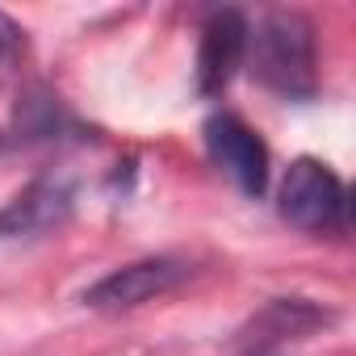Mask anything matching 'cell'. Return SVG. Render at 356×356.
<instances>
[{
	"label": "cell",
	"instance_id": "2",
	"mask_svg": "<svg viewBox=\"0 0 356 356\" xmlns=\"http://www.w3.org/2000/svg\"><path fill=\"white\" fill-rule=\"evenodd\" d=\"M277 214L306 235H339L348 227V189L343 181L318 159L302 155L289 163L281 193H277Z\"/></svg>",
	"mask_w": 356,
	"mask_h": 356
},
{
	"label": "cell",
	"instance_id": "5",
	"mask_svg": "<svg viewBox=\"0 0 356 356\" xmlns=\"http://www.w3.org/2000/svg\"><path fill=\"white\" fill-rule=\"evenodd\" d=\"M76 210V189L67 176L47 172L34 176V181L0 210V239H38L55 227H63Z\"/></svg>",
	"mask_w": 356,
	"mask_h": 356
},
{
	"label": "cell",
	"instance_id": "8",
	"mask_svg": "<svg viewBox=\"0 0 356 356\" xmlns=\"http://www.w3.org/2000/svg\"><path fill=\"white\" fill-rule=\"evenodd\" d=\"M22 47V26L13 22V17H5V13H0V63H5L13 51Z\"/></svg>",
	"mask_w": 356,
	"mask_h": 356
},
{
	"label": "cell",
	"instance_id": "9",
	"mask_svg": "<svg viewBox=\"0 0 356 356\" xmlns=\"http://www.w3.org/2000/svg\"><path fill=\"white\" fill-rule=\"evenodd\" d=\"M260 356H281V352H260Z\"/></svg>",
	"mask_w": 356,
	"mask_h": 356
},
{
	"label": "cell",
	"instance_id": "1",
	"mask_svg": "<svg viewBox=\"0 0 356 356\" xmlns=\"http://www.w3.org/2000/svg\"><path fill=\"white\" fill-rule=\"evenodd\" d=\"M248 55H252V76L289 97L302 101L314 92V26L293 13V9H277L268 13L256 34H248Z\"/></svg>",
	"mask_w": 356,
	"mask_h": 356
},
{
	"label": "cell",
	"instance_id": "4",
	"mask_svg": "<svg viewBox=\"0 0 356 356\" xmlns=\"http://www.w3.org/2000/svg\"><path fill=\"white\" fill-rule=\"evenodd\" d=\"M202 134H206L210 159L248 197H260L268 189V147L260 143V134L248 122H239L235 113H214V118H206Z\"/></svg>",
	"mask_w": 356,
	"mask_h": 356
},
{
	"label": "cell",
	"instance_id": "3",
	"mask_svg": "<svg viewBox=\"0 0 356 356\" xmlns=\"http://www.w3.org/2000/svg\"><path fill=\"white\" fill-rule=\"evenodd\" d=\"M185 277H189V264L172 260V256H151V260H134V264L113 268L109 277L88 285L80 302L88 310H101V314H122V310H134L143 302L172 293Z\"/></svg>",
	"mask_w": 356,
	"mask_h": 356
},
{
	"label": "cell",
	"instance_id": "7",
	"mask_svg": "<svg viewBox=\"0 0 356 356\" xmlns=\"http://www.w3.org/2000/svg\"><path fill=\"white\" fill-rule=\"evenodd\" d=\"M248 34L252 30H248L243 13H235V9L210 13V22L202 30V51H197V88H202V97H218L235 80V72L248 59Z\"/></svg>",
	"mask_w": 356,
	"mask_h": 356
},
{
	"label": "cell",
	"instance_id": "6",
	"mask_svg": "<svg viewBox=\"0 0 356 356\" xmlns=\"http://www.w3.org/2000/svg\"><path fill=\"white\" fill-rule=\"evenodd\" d=\"M335 314L310 298H273L268 306H260L239 331H235V348H243L248 356L260 352H277V343L285 339H306L323 327H331Z\"/></svg>",
	"mask_w": 356,
	"mask_h": 356
}]
</instances>
